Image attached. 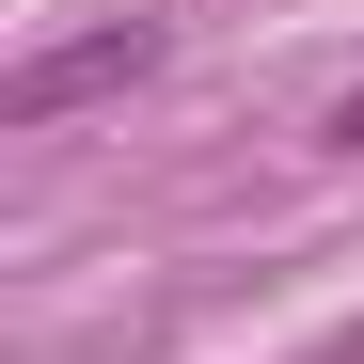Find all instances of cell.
I'll return each mask as SVG.
<instances>
[{"instance_id": "7a4b0ae2", "label": "cell", "mask_w": 364, "mask_h": 364, "mask_svg": "<svg viewBox=\"0 0 364 364\" xmlns=\"http://www.w3.org/2000/svg\"><path fill=\"white\" fill-rule=\"evenodd\" d=\"M333 143H348V159H364V95H348V111H333Z\"/></svg>"}, {"instance_id": "3957f363", "label": "cell", "mask_w": 364, "mask_h": 364, "mask_svg": "<svg viewBox=\"0 0 364 364\" xmlns=\"http://www.w3.org/2000/svg\"><path fill=\"white\" fill-rule=\"evenodd\" d=\"M333 364H364V333H348V348H333Z\"/></svg>"}, {"instance_id": "6da1fadb", "label": "cell", "mask_w": 364, "mask_h": 364, "mask_svg": "<svg viewBox=\"0 0 364 364\" xmlns=\"http://www.w3.org/2000/svg\"><path fill=\"white\" fill-rule=\"evenodd\" d=\"M159 64V16H111V32H80V48H32L16 80H0V127H64L80 95H127Z\"/></svg>"}]
</instances>
